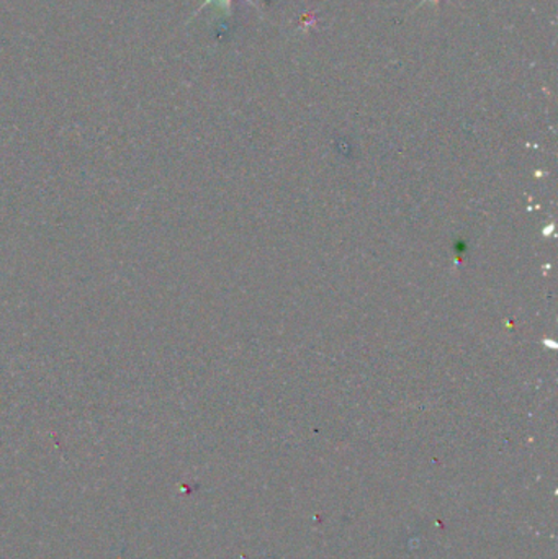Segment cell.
<instances>
[{
  "mask_svg": "<svg viewBox=\"0 0 558 559\" xmlns=\"http://www.w3.org/2000/svg\"><path fill=\"white\" fill-rule=\"evenodd\" d=\"M248 2H251V0H248ZM210 3H216V5L225 10L226 13H229V10H231V0H205L199 10H202L205 5H210Z\"/></svg>",
  "mask_w": 558,
  "mask_h": 559,
  "instance_id": "cell-1",
  "label": "cell"
}]
</instances>
